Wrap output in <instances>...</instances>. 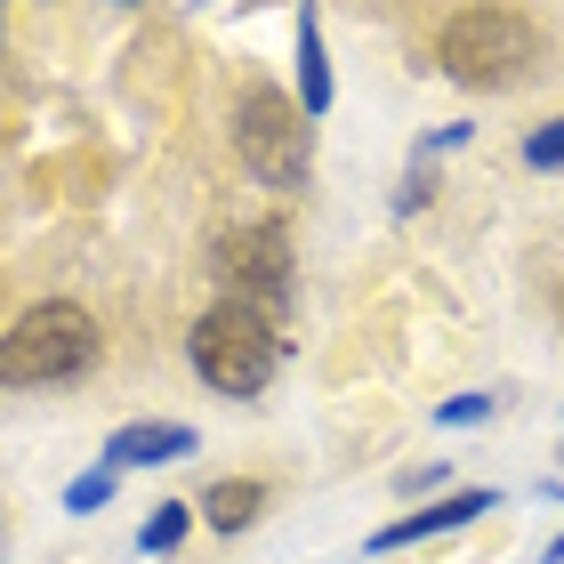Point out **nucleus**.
Returning <instances> with one entry per match:
<instances>
[{"mask_svg":"<svg viewBox=\"0 0 564 564\" xmlns=\"http://www.w3.org/2000/svg\"><path fill=\"white\" fill-rule=\"evenodd\" d=\"M97 364V323L65 299H41L0 330V388H65Z\"/></svg>","mask_w":564,"mask_h":564,"instance_id":"1","label":"nucleus"},{"mask_svg":"<svg viewBox=\"0 0 564 564\" xmlns=\"http://www.w3.org/2000/svg\"><path fill=\"white\" fill-rule=\"evenodd\" d=\"M532 17H517V9H459L452 24H444V41H435V57H444V73L459 89H508L517 73L532 65Z\"/></svg>","mask_w":564,"mask_h":564,"instance_id":"2","label":"nucleus"},{"mask_svg":"<svg viewBox=\"0 0 564 564\" xmlns=\"http://www.w3.org/2000/svg\"><path fill=\"white\" fill-rule=\"evenodd\" d=\"M186 355H194V371L210 379L218 395H259L267 379H274V355H282V339H274V323H267V315H250V306L218 299L210 315L194 323Z\"/></svg>","mask_w":564,"mask_h":564,"instance_id":"3","label":"nucleus"},{"mask_svg":"<svg viewBox=\"0 0 564 564\" xmlns=\"http://www.w3.org/2000/svg\"><path fill=\"white\" fill-rule=\"evenodd\" d=\"M235 145L267 186H306V170H315V130H306L299 97L282 89H250L235 106Z\"/></svg>","mask_w":564,"mask_h":564,"instance_id":"4","label":"nucleus"},{"mask_svg":"<svg viewBox=\"0 0 564 564\" xmlns=\"http://www.w3.org/2000/svg\"><path fill=\"white\" fill-rule=\"evenodd\" d=\"M218 274H226V299L250 306V315L282 306L291 299V242H282V226H235L218 242Z\"/></svg>","mask_w":564,"mask_h":564,"instance_id":"5","label":"nucleus"},{"mask_svg":"<svg viewBox=\"0 0 564 564\" xmlns=\"http://www.w3.org/2000/svg\"><path fill=\"white\" fill-rule=\"evenodd\" d=\"M484 508H500V492L492 484H468V492H444L435 508H412V517H395V524H379L371 532V556H395V549H412V541H427V532H452V524H476Z\"/></svg>","mask_w":564,"mask_h":564,"instance_id":"6","label":"nucleus"},{"mask_svg":"<svg viewBox=\"0 0 564 564\" xmlns=\"http://www.w3.org/2000/svg\"><path fill=\"white\" fill-rule=\"evenodd\" d=\"M202 444V435L186 427V420H130L106 444V468H153V459H186Z\"/></svg>","mask_w":564,"mask_h":564,"instance_id":"7","label":"nucleus"},{"mask_svg":"<svg viewBox=\"0 0 564 564\" xmlns=\"http://www.w3.org/2000/svg\"><path fill=\"white\" fill-rule=\"evenodd\" d=\"M299 113H330V57L315 9H299Z\"/></svg>","mask_w":564,"mask_h":564,"instance_id":"8","label":"nucleus"},{"mask_svg":"<svg viewBox=\"0 0 564 564\" xmlns=\"http://www.w3.org/2000/svg\"><path fill=\"white\" fill-rule=\"evenodd\" d=\"M194 508H202V517H210L218 532H242V524L267 508V484H259V476H226V484H210V492H202Z\"/></svg>","mask_w":564,"mask_h":564,"instance_id":"9","label":"nucleus"},{"mask_svg":"<svg viewBox=\"0 0 564 564\" xmlns=\"http://www.w3.org/2000/svg\"><path fill=\"white\" fill-rule=\"evenodd\" d=\"M186 524H194V508H186V500H162V508L138 524V549H145V556H170L177 541H186Z\"/></svg>","mask_w":564,"mask_h":564,"instance_id":"10","label":"nucleus"},{"mask_svg":"<svg viewBox=\"0 0 564 564\" xmlns=\"http://www.w3.org/2000/svg\"><path fill=\"white\" fill-rule=\"evenodd\" d=\"M106 500H113V468H89V476L65 484V508H73V517H97Z\"/></svg>","mask_w":564,"mask_h":564,"instance_id":"11","label":"nucleus"},{"mask_svg":"<svg viewBox=\"0 0 564 564\" xmlns=\"http://www.w3.org/2000/svg\"><path fill=\"white\" fill-rule=\"evenodd\" d=\"M524 162L532 170H564V121H541V130L524 138Z\"/></svg>","mask_w":564,"mask_h":564,"instance_id":"12","label":"nucleus"},{"mask_svg":"<svg viewBox=\"0 0 564 564\" xmlns=\"http://www.w3.org/2000/svg\"><path fill=\"white\" fill-rule=\"evenodd\" d=\"M435 420H444V427H476V420H492V395H452Z\"/></svg>","mask_w":564,"mask_h":564,"instance_id":"13","label":"nucleus"},{"mask_svg":"<svg viewBox=\"0 0 564 564\" xmlns=\"http://www.w3.org/2000/svg\"><path fill=\"white\" fill-rule=\"evenodd\" d=\"M427 186H435V177H427V170H412V177L395 186V210H420V202H427Z\"/></svg>","mask_w":564,"mask_h":564,"instance_id":"14","label":"nucleus"}]
</instances>
